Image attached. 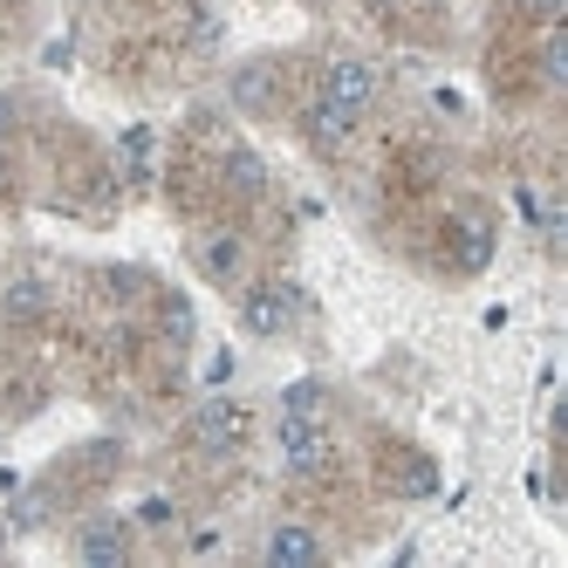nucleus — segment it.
<instances>
[{
	"instance_id": "f257e3e1",
	"label": "nucleus",
	"mask_w": 568,
	"mask_h": 568,
	"mask_svg": "<svg viewBox=\"0 0 568 568\" xmlns=\"http://www.w3.org/2000/svg\"><path fill=\"white\" fill-rule=\"evenodd\" d=\"M274 453H281V466H288L295 479H322V473H336V432L322 425V418L281 412V425H274Z\"/></svg>"
},
{
	"instance_id": "f03ea898",
	"label": "nucleus",
	"mask_w": 568,
	"mask_h": 568,
	"mask_svg": "<svg viewBox=\"0 0 568 568\" xmlns=\"http://www.w3.org/2000/svg\"><path fill=\"white\" fill-rule=\"evenodd\" d=\"M295 315H302V288L295 281H240V329L274 343V336H288L295 329Z\"/></svg>"
},
{
	"instance_id": "7ed1b4c3",
	"label": "nucleus",
	"mask_w": 568,
	"mask_h": 568,
	"mask_svg": "<svg viewBox=\"0 0 568 568\" xmlns=\"http://www.w3.org/2000/svg\"><path fill=\"white\" fill-rule=\"evenodd\" d=\"M247 432H254V412L240 397H206L192 412V445L199 453H213V459H226V453H240L247 445Z\"/></svg>"
},
{
	"instance_id": "20e7f679",
	"label": "nucleus",
	"mask_w": 568,
	"mask_h": 568,
	"mask_svg": "<svg viewBox=\"0 0 568 568\" xmlns=\"http://www.w3.org/2000/svg\"><path fill=\"white\" fill-rule=\"evenodd\" d=\"M315 97H329V103H343V110H371L377 103V69L363 62V55H329L322 62V75H315Z\"/></svg>"
},
{
	"instance_id": "39448f33",
	"label": "nucleus",
	"mask_w": 568,
	"mask_h": 568,
	"mask_svg": "<svg viewBox=\"0 0 568 568\" xmlns=\"http://www.w3.org/2000/svg\"><path fill=\"white\" fill-rule=\"evenodd\" d=\"M295 124H302L308 151L336 158V151H349V144H356V124H363V116H356V110H343V103H329V97H308Z\"/></svg>"
},
{
	"instance_id": "423d86ee",
	"label": "nucleus",
	"mask_w": 568,
	"mask_h": 568,
	"mask_svg": "<svg viewBox=\"0 0 568 568\" xmlns=\"http://www.w3.org/2000/svg\"><path fill=\"white\" fill-rule=\"evenodd\" d=\"M199 274L213 281V288H240L247 281V240L240 233H226V226H213V233H199Z\"/></svg>"
},
{
	"instance_id": "0eeeda50",
	"label": "nucleus",
	"mask_w": 568,
	"mask_h": 568,
	"mask_svg": "<svg viewBox=\"0 0 568 568\" xmlns=\"http://www.w3.org/2000/svg\"><path fill=\"white\" fill-rule=\"evenodd\" d=\"M226 97L247 110V116H261V110H274V97H281V75H274V62H240L233 69V83H226Z\"/></svg>"
},
{
	"instance_id": "6e6552de",
	"label": "nucleus",
	"mask_w": 568,
	"mask_h": 568,
	"mask_svg": "<svg viewBox=\"0 0 568 568\" xmlns=\"http://www.w3.org/2000/svg\"><path fill=\"white\" fill-rule=\"evenodd\" d=\"M75 555L97 561V568H116V561L131 555V527L124 520H90L83 535H75Z\"/></svg>"
},
{
	"instance_id": "1a4fd4ad",
	"label": "nucleus",
	"mask_w": 568,
	"mask_h": 568,
	"mask_svg": "<svg viewBox=\"0 0 568 568\" xmlns=\"http://www.w3.org/2000/svg\"><path fill=\"white\" fill-rule=\"evenodd\" d=\"M274 568H295V561H322V555H329V548H322V535H315V527H295V520H281L274 527V535H267V548H261Z\"/></svg>"
},
{
	"instance_id": "9d476101",
	"label": "nucleus",
	"mask_w": 568,
	"mask_h": 568,
	"mask_svg": "<svg viewBox=\"0 0 568 568\" xmlns=\"http://www.w3.org/2000/svg\"><path fill=\"white\" fill-rule=\"evenodd\" d=\"M220 179H226L233 199H261V192H267V165H261L247 144H233V151L220 158Z\"/></svg>"
},
{
	"instance_id": "9b49d317",
	"label": "nucleus",
	"mask_w": 568,
	"mask_h": 568,
	"mask_svg": "<svg viewBox=\"0 0 568 568\" xmlns=\"http://www.w3.org/2000/svg\"><path fill=\"white\" fill-rule=\"evenodd\" d=\"M453 254H459V267H466V274H479L486 261H494V226H486L479 213H466V220L453 226Z\"/></svg>"
},
{
	"instance_id": "f8f14e48",
	"label": "nucleus",
	"mask_w": 568,
	"mask_h": 568,
	"mask_svg": "<svg viewBox=\"0 0 568 568\" xmlns=\"http://www.w3.org/2000/svg\"><path fill=\"white\" fill-rule=\"evenodd\" d=\"M158 329H165L172 349H185L192 329H199V322H192V302H185V295H165V302H158Z\"/></svg>"
},
{
	"instance_id": "ddd939ff",
	"label": "nucleus",
	"mask_w": 568,
	"mask_h": 568,
	"mask_svg": "<svg viewBox=\"0 0 568 568\" xmlns=\"http://www.w3.org/2000/svg\"><path fill=\"white\" fill-rule=\"evenodd\" d=\"M322 404H329V384H315V377L281 390V412H295V418H322Z\"/></svg>"
},
{
	"instance_id": "4468645a",
	"label": "nucleus",
	"mask_w": 568,
	"mask_h": 568,
	"mask_svg": "<svg viewBox=\"0 0 568 568\" xmlns=\"http://www.w3.org/2000/svg\"><path fill=\"white\" fill-rule=\"evenodd\" d=\"M0 308H8L14 322H34V315L49 308V288H42V281L28 274V281H14V288H8V302H0Z\"/></svg>"
},
{
	"instance_id": "2eb2a0df",
	"label": "nucleus",
	"mask_w": 568,
	"mask_h": 568,
	"mask_svg": "<svg viewBox=\"0 0 568 568\" xmlns=\"http://www.w3.org/2000/svg\"><path fill=\"white\" fill-rule=\"evenodd\" d=\"M541 83H568V42H561V21L548 28V42H541Z\"/></svg>"
},
{
	"instance_id": "dca6fc26",
	"label": "nucleus",
	"mask_w": 568,
	"mask_h": 568,
	"mask_svg": "<svg viewBox=\"0 0 568 568\" xmlns=\"http://www.w3.org/2000/svg\"><path fill=\"white\" fill-rule=\"evenodd\" d=\"M404 486H412V494H432V486H438V473H432V466H425V459H418V466H412V473H404Z\"/></svg>"
},
{
	"instance_id": "f3484780",
	"label": "nucleus",
	"mask_w": 568,
	"mask_h": 568,
	"mask_svg": "<svg viewBox=\"0 0 568 568\" xmlns=\"http://www.w3.org/2000/svg\"><path fill=\"white\" fill-rule=\"evenodd\" d=\"M172 520V500H144V527H165Z\"/></svg>"
},
{
	"instance_id": "a211bd4d",
	"label": "nucleus",
	"mask_w": 568,
	"mask_h": 568,
	"mask_svg": "<svg viewBox=\"0 0 568 568\" xmlns=\"http://www.w3.org/2000/svg\"><path fill=\"white\" fill-rule=\"evenodd\" d=\"M535 14H541V21L555 28V21H561V0H535Z\"/></svg>"
},
{
	"instance_id": "6ab92c4d",
	"label": "nucleus",
	"mask_w": 568,
	"mask_h": 568,
	"mask_svg": "<svg viewBox=\"0 0 568 568\" xmlns=\"http://www.w3.org/2000/svg\"><path fill=\"white\" fill-rule=\"evenodd\" d=\"M8 527H14V520H8V514H0V548H8Z\"/></svg>"
}]
</instances>
